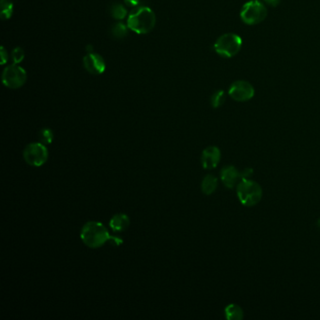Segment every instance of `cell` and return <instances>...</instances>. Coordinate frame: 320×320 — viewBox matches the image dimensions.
Masks as SVG:
<instances>
[{"label":"cell","mask_w":320,"mask_h":320,"mask_svg":"<svg viewBox=\"0 0 320 320\" xmlns=\"http://www.w3.org/2000/svg\"><path fill=\"white\" fill-rule=\"evenodd\" d=\"M221 161V151L217 147H208L202 152L201 163L205 169H214Z\"/></svg>","instance_id":"10"},{"label":"cell","mask_w":320,"mask_h":320,"mask_svg":"<svg viewBox=\"0 0 320 320\" xmlns=\"http://www.w3.org/2000/svg\"><path fill=\"white\" fill-rule=\"evenodd\" d=\"M82 241L89 248H100L111 239L106 227L100 222L90 221L82 227L80 234Z\"/></svg>","instance_id":"2"},{"label":"cell","mask_w":320,"mask_h":320,"mask_svg":"<svg viewBox=\"0 0 320 320\" xmlns=\"http://www.w3.org/2000/svg\"><path fill=\"white\" fill-rule=\"evenodd\" d=\"M48 150L43 143H31L27 145L23 152V156L27 164L40 167L48 160Z\"/></svg>","instance_id":"6"},{"label":"cell","mask_w":320,"mask_h":320,"mask_svg":"<svg viewBox=\"0 0 320 320\" xmlns=\"http://www.w3.org/2000/svg\"><path fill=\"white\" fill-rule=\"evenodd\" d=\"M229 96L237 101H247L255 95V88L247 81H236L229 88Z\"/></svg>","instance_id":"8"},{"label":"cell","mask_w":320,"mask_h":320,"mask_svg":"<svg viewBox=\"0 0 320 320\" xmlns=\"http://www.w3.org/2000/svg\"><path fill=\"white\" fill-rule=\"evenodd\" d=\"M124 3H125L126 6L133 9V8L138 7L140 0H124Z\"/></svg>","instance_id":"22"},{"label":"cell","mask_w":320,"mask_h":320,"mask_svg":"<svg viewBox=\"0 0 320 320\" xmlns=\"http://www.w3.org/2000/svg\"><path fill=\"white\" fill-rule=\"evenodd\" d=\"M26 73L18 64H12L5 68L2 74V82L9 88H19L25 85Z\"/></svg>","instance_id":"7"},{"label":"cell","mask_w":320,"mask_h":320,"mask_svg":"<svg viewBox=\"0 0 320 320\" xmlns=\"http://www.w3.org/2000/svg\"><path fill=\"white\" fill-rule=\"evenodd\" d=\"M266 4H268L270 7H276L279 5L281 0H264Z\"/></svg>","instance_id":"24"},{"label":"cell","mask_w":320,"mask_h":320,"mask_svg":"<svg viewBox=\"0 0 320 320\" xmlns=\"http://www.w3.org/2000/svg\"><path fill=\"white\" fill-rule=\"evenodd\" d=\"M110 14L116 20L125 19L128 12L126 10L125 7L120 3H114L110 8Z\"/></svg>","instance_id":"15"},{"label":"cell","mask_w":320,"mask_h":320,"mask_svg":"<svg viewBox=\"0 0 320 320\" xmlns=\"http://www.w3.org/2000/svg\"><path fill=\"white\" fill-rule=\"evenodd\" d=\"M317 226H318V227L320 228V219L318 220V222H317Z\"/></svg>","instance_id":"25"},{"label":"cell","mask_w":320,"mask_h":320,"mask_svg":"<svg viewBox=\"0 0 320 320\" xmlns=\"http://www.w3.org/2000/svg\"><path fill=\"white\" fill-rule=\"evenodd\" d=\"M237 195L242 205L253 207L260 202L263 192L257 182L251 180H241L237 186Z\"/></svg>","instance_id":"3"},{"label":"cell","mask_w":320,"mask_h":320,"mask_svg":"<svg viewBox=\"0 0 320 320\" xmlns=\"http://www.w3.org/2000/svg\"><path fill=\"white\" fill-rule=\"evenodd\" d=\"M226 93L224 90H218L216 91L212 97H211V105L214 108H218V107L222 106L225 101H226Z\"/></svg>","instance_id":"18"},{"label":"cell","mask_w":320,"mask_h":320,"mask_svg":"<svg viewBox=\"0 0 320 320\" xmlns=\"http://www.w3.org/2000/svg\"><path fill=\"white\" fill-rule=\"evenodd\" d=\"M226 317L229 320H241L243 318L244 314L242 309L237 304H229L225 309Z\"/></svg>","instance_id":"14"},{"label":"cell","mask_w":320,"mask_h":320,"mask_svg":"<svg viewBox=\"0 0 320 320\" xmlns=\"http://www.w3.org/2000/svg\"><path fill=\"white\" fill-rule=\"evenodd\" d=\"M253 175V169L252 168H246V169L239 172V177L240 180H250Z\"/></svg>","instance_id":"21"},{"label":"cell","mask_w":320,"mask_h":320,"mask_svg":"<svg viewBox=\"0 0 320 320\" xmlns=\"http://www.w3.org/2000/svg\"><path fill=\"white\" fill-rule=\"evenodd\" d=\"M0 56H1V64L4 65L8 61V54H7L6 50H5L4 47H1Z\"/></svg>","instance_id":"23"},{"label":"cell","mask_w":320,"mask_h":320,"mask_svg":"<svg viewBox=\"0 0 320 320\" xmlns=\"http://www.w3.org/2000/svg\"><path fill=\"white\" fill-rule=\"evenodd\" d=\"M218 186V180L214 175H207L201 183V190L205 195L214 194Z\"/></svg>","instance_id":"13"},{"label":"cell","mask_w":320,"mask_h":320,"mask_svg":"<svg viewBox=\"0 0 320 320\" xmlns=\"http://www.w3.org/2000/svg\"><path fill=\"white\" fill-rule=\"evenodd\" d=\"M85 69L93 76H100L105 70L106 65L103 57L96 53H88L83 58Z\"/></svg>","instance_id":"9"},{"label":"cell","mask_w":320,"mask_h":320,"mask_svg":"<svg viewBox=\"0 0 320 320\" xmlns=\"http://www.w3.org/2000/svg\"><path fill=\"white\" fill-rule=\"evenodd\" d=\"M13 5L10 0H1V18L8 20L13 15Z\"/></svg>","instance_id":"17"},{"label":"cell","mask_w":320,"mask_h":320,"mask_svg":"<svg viewBox=\"0 0 320 320\" xmlns=\"http://www.w3.org/2000/svg\"><path fill=\"white\" fill-rule=\"evenodd\" d=\"M128 25H124L123 23H116L111 27L112 37L116 39L125 38L128 35Z\"/></svg>","instance_id":"16"},{"label":"cell","mask_w":320,"mask_h":320,"mask_svg":"<svg viewBox=\"0 0 320 320\" xmlns=\"http://www.w3.org/2000/svg\"><path fill=\"white\" fill-rule=\"evenodd\" d=\"M24 57H25V53L21 47H16L15 49H13L12 52V59L14 64H19L20 62H22Z\"/></svg>","instance_id":"20"},{"label":"cell","mask_w":320,"mask_h":320,"mask_svg":"<svg viewBox=\"0 0 320 320\" xmlns=\"http://www.w3.org/2000/svg\"><path fill=\"white\" fill-rule=\"evenodd\" d=\"M129 225H130V218L125 214H116L109 222V226L115 232L124 231Z\"/></svg>","instance_id":"12"},{"label":"cell","mask_w":320,"mask_h":320,"mask_svg":"<svg viewBox=\"0 0 320 320\" xmlns=\"http://www.w3.org/2000/svg\"><path fill=\"white\" fill-rule=\"evenodd\" d=\"M242 45V40L239 35L234 33H226L216 41L214 44V50L223 57H235Z\"/></svg>","instance_id":"4"},{"label":"cell","mask_w":320,"mask_h":320,"mask_svg":"<svg viewBox=\"0 0 320 320\" xmlns=\"http://www.w3.org/2000/svg\"><path fill=\"white\" fill-rule=\"evenodd\" d=\"M268 11L259 0H250L246 2L241 11L240 18L247 25H258L266 19Z\"/></svg>","instance_id":"5"},{"label":"cell","mask_w":320,"mask_h":320,"mask_svg":"<svg viewBox=\"0 0 320 320\" xmlns=\"http://www.w3.org/2000/svg\"><path fill=\"white\" fill-rule=\"evenodd\" d=\"M39 137L41 139L43 144H51L54 139V133L48 128H44L39 134Z\"/></svg>","instance_id":"19"},{"label":"cell","mask_w":320,"mask_h":320,"mask_svg":"<svg viewBox=\"0 0 320 320\" xmlns=\"http://www.w3.org/2000/svg\"><path fill=\"white\" fill-rule=\"evenodd\" d=\"M239 179V172L233 165L224 167L221 172V180L226 188H234Z\"/></svg>","instance_id":"11"},{"label":"cell","mask_w":320,"mask_h":320,"mask_svg":"<svg viewBox=\"0 0 320 320\" xmlns=\"http://www.w3.org/2000/svg\"><path fill=\"white\" fill-rule=\"evenodd\" d=\"M156 24L155 13L151 8L146 6L133 8L129 13L127 25L132 30L140 35L148 34L154 28Z\"/></svg>","instance_id":"1"}]
</instances>
